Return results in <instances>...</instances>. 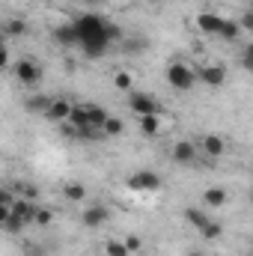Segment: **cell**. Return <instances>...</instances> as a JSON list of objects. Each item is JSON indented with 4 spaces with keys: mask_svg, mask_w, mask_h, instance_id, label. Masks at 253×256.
<instances>
[{
    "mask_svg": "<svg viewBox=\"0 0 253 256\" xmlns=\"http://www.w3.org/2000/svg\"><path fill=\"white\" fill-rule=\"evenodd\" d=\"M54 224V212L51 208H39L36 212V226H51Z\"/></svg>",
    "mask_w": 253,
    "mask_h": 256,
    "instance_id": "cell-28",
    "label": "cell"
},
{
    "mask_svg": "<svg viewBox=\"0 0 253 256\" xmlns=\"http://www.w3.org/2000/svg\"><path fill=\"white\" fill-rule=\"evenodd\" d=\"M188 256H202V254H200V250H190V254Z\"/></svg>",
    "mask_w": 253,
    "mask_h": 256,
    "instance_id": "cell-35",
    "label": "cell"
},
{
    "mask_svg": "<svg viewBox=\"0 0 253 256\" xmlns=\"http://www.w3.org/2000/svg\"><path fill=\"white\" fill-rule=\"evenodd\" d=\"M170 158H173L176 164H190V161L196 158V146H194L190 140H179V143H173Z\"/></svg>",
    "mask_w": 253,
    "mask_h": 256,
    "instance_id": "cell-10",
    "label": "cell"
},
{
    "mask_svg": "<svg viewBox=\"0 0 253 256\" xmlns=\"http://www.w3.org/2000/svg\"><path fill=\"white\" fill-rule=\"evenodd\" d=\"M15 200H18V196L9 191V188H3V191H0V206H9V208H12V206H15Z\"/></svg>",
    "mask_w": 253,
    "mask_h": 256,
    "instance_id": "cell-32",
    "label": "cell"
},
{
    "mask_svg": "<svg viewBox=\"0 0 253 256\" xmlns=\"http://www.w3.org/2000/svg\"><path fill=\"white\" fill-rule=\"evenodd\" d=\"M140 131H143L146 137H158V134H161V116H158V114L140 116Z\"/></svg>",
    "mask_w": 253,
    "mask_h": 256,
    "instance_id": "cell-18",
    "label": "cell"
},
{
    "mask_svg": "<svg viewBox=\"0 0 253 256\" xmlns=\"http://www.w3.org/2000/svg\"><path fill=\"white\" fill-rule=\"evenodd\" d=\"M72 110H74V104H72L68 98H54L45 116H48L51 122H68V116H72Z\"/></svg>",
    "mask_w": 253,
    "mask_h": 256,
    "instance_id": "cell-9",
    "label": "cell"
},
{
    "mask_svg": "<svg viewBox=\"0 0 253 256\" xmlns=\"http://www.w3.org/2000/svg\"><path fill=\"white\" fill-rule=\"evenodd\" d=\"M131 84H134V74L126 72V68L114 74V86H116V90H131Z\"/></svg>",
    "mask_w": 253,
    "mask_h": 256,
    "instance_id": "cell-27",
    "label": "cell"
},
{
    "mask_svg": "<svg viewBox=\"0 0 253 256\" xmlns=\"http://www.w3.org/2000/svg\"><path fill=\"white\" fill-rule=\"evenodd\" d=\"M24 226H27V224H24V220H21V218H18V214H15V212H12V214H9V218H6V220H3V230H6V232H9V236H15V232H21V230H24Z\"/></svg>",
    "mask_w": 253,
    "mask_h": 256,
    "instance_id": "cell-25",
    "label": "cell"
},
{
    "mask_svg": "<svg viewBox=\"0 0 253 256\" xmlns=\"http://www.w3.org/2000/svg\"><path fill=\"white\" fill-rule=\"evenodd\" d=\"M242 66H244L248 72H253V42L244 45V51H242Z\"/></svg>",
    "mask_w": 253,
    "mask_h": 256,
    "instance_id": "cell-29",
    "label": "cell"
},
{
    "mask_svg": "<svg viewBox=\"0 0 253 256\" xmlns=\"http://www.w3.org/2000/svg\"><path fill=\"white\" fill-rule=\"evenodd\" d=\"M102 131H104V137H120V134L126 131V126H122V120H116V116H110V120L104 122V128H102Z\"/></svg>",
    "mask_w": 253,
    "mask_h": 256,
    "instance_id": "cell-26",
    "label": "cell"
},
{
    "mask_svg": "<svg viewBox=\"0 0 253 256\" xmlns=\"http://www.w3.org/2000/svg\"><path fill=\"white\" fill-rule=\"evenodd\" d=\"M238 24H242V30H248V33H253V9H244V12H242Z\"/></svg>",
    "mask_w": 253,
    "mask_h": 256,
    "instance_id": "cell-30",
    "label": "cell"
},
{
    "mask_svg": "<svg viewBox=\"0 0 253 256\" xmlns=\"http://www.w3.org/2000/svg\"><path fill=\"white\" fill-rule=\"evenodd\" d=\"M128 108H131V114H137V120H140V116L161 114L158 98H155V96H149V92H131V96H128Z\"/></svg>",
    "mask_w": 253,
    "mask_h": 256,
    "instance_id": "cell-3",
    "label": "cell"
},
{
    "mask_svg": "<svg viewBox=\"0 0 253 256\" xmlns=\"http://www.w3.org/2000/svg\"><path fill=\"white\" fill-rule=\"evenodd\" d=\"M126 242V248L131 250V254H140L143 250V242H140V236H128V238H122Z\"/></svg>",
    "mask_w": 253,
    "mask_h": 256,
    "instance_id": "cell-31",
    "label": "cell"
},
{
    "mask_svg": "<svg viewBox=\"0 0 253 256\" xmlns=\"http://www.w3.org/2000/svg\"><path fill=\"white\" fill-rule=\"evenodd\" d=\"M196 80H202L206 86H224L226 68H224V66H202V68L196 72Z\"/></svg>",
    "mask_w": 253,
    "mask_h": 256,
    "instance_id": "cell-8",
    "label": "cell"
},
{
    "mask_svg": "<svg viewBox=\"0 0 253 256\" xmlns=\"http://www.w3.org/2000/svg\"><path fill=\"white\" fill-rule=\"evenodd\" d=\"M128 188L131 191H158L161 188V176L155 173V170H137L131 179H128Z\"/></svg>",
    "mask_w": 253,
    "mask_h": 256,
    "instance_id": "cell-6",
    "label": "cell"
},
{
    "mask_svg": "<svg viewBox=\"0 0 253 256\" xmlns=\"http://www.w3.org/2000/svg\"><path fill=\"white\" fill-rule=\"evenodd\" d=\"M27 30H30V24H27L24 18H12V21H6V24H3V36H6V39L27 36Z\"/></svg>",
    "mask_w": 253,
    "mask_h": 256,
    "instance_id": "cell-14",
    "label": "cell"
},
{
    "mask_svg": "<svg viewBox=\"0 0 253 256\" xmlns=\"http://www.w3.org/2000/svg\"><path fill=\"white\" fill-rule=\"evenodd\" d=\"M86 110H90V126L92 128H104V122L110 120V114L102 104H86Z\"/></svg>",
    "mask_w": 253,
    "mask_h": 256,
    "instance_id": "cell-19",
    "label": "cell"
},
{
    "mask_svg": "<svg viewBox=\"0 0 253 256\" xmlns=\"http://www.w3.org/2000/svg\"><path fill=\"white\" fill-rule=\"evenodd\" d=\"M200 236H202L206 242H218V238L224 236V226H220V224H214V220H208V224L200 230Z\"/></svg>",
    "mask_w": 253,
    "mask_h": 256,
    "instance_id": "cell-23",
    "label": "cell"
},
{
    "mask_svg": "<svg viewBox=\"0 0 253 256\" xmlns=\"http://www.w3.org/2000/svg\"><path fill=\"white\" fill-rule=\"evenodd\" d=\"M12 212L24 220V224H36V212H39V206L33 202V200H24V196H18L15 200V206H12Z\"/></svg>",
    "mask_w": 253,
    "mask_h": 256,
    "instance_id": "cell-11",
    "label": "cell"
},
{
    "mask_svg": "<svg viewBox=\"0 0 253 256\" xmlns=\"http://www.w3.org/2000/svg\"><path fill=\"white\" fill-rule=\"evenodd\" d=\"M68 122L78 128H90V110H86V104H74V110H72V116H68Z\"/></svg>",
    "mask_w": 253,
    "mask_h": 256,
    "instance_id": "cell-20",
    "label": "cell"
},
{
    "mask_svg": "<svg viewBox=\"0 0 253 256\" xmlns=\"http://www.w3.org/2000/svg\"><path fill=\"white\" fill-rule=\"evenodd\" d=\"M202 149H206V155H212V158H220V155L226 152V143H224V137H218V134H208V137L202 140Z\"/></svg>",
    "mask_w": 253,
    "mask_h": 256,
    "instance_id": "cell-15",
    "label": "cell"
},
{
    "mask_svg": "<svg viewBox=\"0 0 253 256\" xmlns=\"http://www.w3.org/2000/svg\"><path fill=\"white\" fill-rule=\"evenodd\" d=\"M86 3H104V0H86Z\"/></svg>",
    "mask_w": 253,
    "mask_h": 256,
    "instance_id": "cell-36",
    "label": "cell"
},
{
    "mask_svg": "<svg viewBox=\"0 0 253 256\" xmlns=\"http://www.w3.org/2000/svg\"><path fill=\"white\" fill-rule=\"evenodd\" d=\"M250 256H253V254H250Z\"/></svg>",
    "mask_w": 253,
    "mask_h": 256,
    "instance_id": "cell-38",
    "label": "cell"
},
{
    "mask_svg": "<svg viewBox=\"0 0 253 256\" xmlns=\"http://www.w3.org/2000/svg\"><path fill=\"white\" fill-rule=\"evenodd\" d=\"M80 220H84V226H86V230H98V226H104V224L110 220V208H108L104 202H92V206H86V208H84Z\"/></svg>",
    "mask_w": 253,
    "mask_h": 256,
    "instance_id": "cell-4",
    "label": "cell"
},
{
    "mask_svg": "<svg viewBox=\"0 0 253 256\" xmlns=\"http://www.w3.org/2000/svg\"><path fill=\"white\" fill-rule=\"evenodd\" d=\"M244 30H242V24H238V18L232 21V18H226L224 21V30H220V39H226V42H232V39H238Z\"/></svg>",
    "mask_w": 253,
    "mask_h": 256,
    "instance_id": "cell-21",
    "label": "cell"
},
{
    "mask_svg": "<svg viewBox=\"0 0 253 256\" xmlns=\"http://www.w3.org/2000/svg\"><path fill=\"white\" fill-rule=\"evenodd\" d=\"M63 196L72 200V202H80V200H86V188H84L80 182H68V185L63 188Z\"/></svg>",
    "mask_w": 253,
    "mask_h": 256,
    "instance_id": "cell-22",
    "label": "cell"
},
{
    "mask_svg": "<svg viewBox=\"0 0 253 256\" xmlns=\"http://www.w3.org/2000/svg\"><path fill=\"white\" fill-rule=\"evenodd\" d=\"M18 191H21V196H24V200H36V196H39V191H36L33 185H21Z\"/></svg>",
    "mask_w": 253,
    "mask_h": 256,
    "instance_id": "cell-33",
    "label": "cell"
},
{
    "mask_svg": "<svg viewBox=\"0 0 253 256\" xmlns=\"http://www.w3.org/2000/svg\"><path fill=\"white\" fill-rule=\"evenodd\" d=\"M224 15H218V12H200L196 15V27H200V33H208V36H220V30H224Z\"/></svg>",
    "mask_w": 253,
    "mask_h": 256,
    "instance_id": "cell-7",
    "label": "cell"
},
{
    "mask_svg": "<svg viewBox=\"0 0 253 256\" xmlns=\"http://www.w3.org/2000/svg\"><path fill=\"white\" fill-rule=\"evenodd\" d=\"M74 27H78V45L84 48L86 57H102L114 42L126 39V33L116 24H108L98 15H80L74 21Z\"/></svg>",
    "mask_w": 253,
    "mask_h": 256,
    "instance_id": "cell-1",
    "label": "cell"
},
{
    "mask_svg": "<svg viewBox=\"0 0 253 256\" xmlns=\"http://www.w3.org/2000/svg\"><path fill=\"white\" fill-rule=\"evenodd\" d=\"M167 84L179 92H188L190 86L196 84V72L185 63H170L167 66Z\"/></svg>",
    "mask_w": 253,
    "mask_h": 256,
    "instance_id": "cell-2",
    "label": "cell"
},
{
    "mask_svg": "<svg viewBox=\"0 0 253 256\" xmlns=\"http://www.w3.org/2000/svg\"><path fill=\"white\" fill-rule=\"evenodd\" d=\"M250 206H253V188H250Z\"/></svg>",
    "mask_w": 253,
    "mask_h": 256,
    "instance_id": "cell-37",
    "label": "cell"
},
{
    "mask_svg": "<svg viewBox=\"0 0 253 256\" xmlns=\"http://www.w3.org/2000/svg\"><path fill=\"white\" fill-rule=\"evenodd\" d=\"M15 78H18L24 86H33V84H39V80H42V68H39L36 60L21 57V60L15 63Z\"/></svg>",
    "mask_w": 253,
    "mask_h": 256,
    "instance_id": "cell-5",
    "label": "cell"
},
{
    "mask_svg": "<svg viewBox=\"0 0 253 256\" xmlns=\"http://www.w3.org/2000/svg\"><path fill=\"white\" fill-rule=\"evenodd\" d=\"M185 220H188L194 230H202V226H206L212 218L206 214V208H190V206H188V208H185Z\"/></svg>",
    "mask_w": 253,
    "mask_h": 256,
    "instance_id": "cell-17",
    "label": "cell"
},
{
    "mask_svg": "<svg viewBox=\"0 0 253 256\" xmlns=\"http://www.w3.org/2000/svg\"><path fill=\"white\" fill-rule=\"evenodd\" d=\"M146 45H149L146 39H134V42H126L122 48H126V51H140V48H146Z\"/></svg>",
    "mask_w": 253,
    "mask_h": 256,
    "instance_id": "cell-34",
    "label": "cell"
},
{
    "mask_svg": "<svg viewBox=\"0 0 253 256\" xmlns=\"http://www.w3.org/2000/svg\"><path fill=\"white\" fill-rule=\"evenodd\" d=\"M54 39L66 45V48H72V45H78V27H74V21H68V24H60V27H54Z\"/></svg>",
    "mask_w": 253,
    "mask_h": 256,
    "instance_id": "cell-12",
    "label": "cell"
},
{
    "mask_svg": "<svg viewBox=\"0 0 253 256\" xmlns=\"http://www.w3.org/2000/svg\"><path fill=\"white\" fill-rule=\"evenodd\" d=\"M104 254H108V256H131V250L126 248V242H120V238H110V242L104 244Z\"/></svg>",
    "mask_w": 253,
    "mask_h": 256,
    "instance_id": "cell-24",
    "label": "cell"
},
{
    "mask_svg": "<svg viewBox=\"0 0 253 256\" xmlns=\"http://www.w3.org/2000/svg\"><path fill=\"white\" fill-rule=\"evenodd\" d=\"M226 188H206L202 191V206L206 208H220V206H226Z\"/></svg>",
    "mask_w": 253,
    "mask_h": 256,
    "instance_id": "cell-13",
    "label": "cell"
},
{
    "mask_svg": "<svg viewBox=\"0 0 253 256\" xmlns=\"http://www.w3.org/2000/svg\"><path fill=\"white\" fill-rule=\"evenodd\" d=\"M51 96H33V98H27L24 102V108L30 110V114H48V108H51Z\"/></svg>",
    "mask_w": 253,
    "mask_h": 256,
    "instance_id": "cell-16",
    "label": "cell"
}]
</instances>
